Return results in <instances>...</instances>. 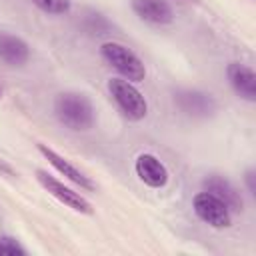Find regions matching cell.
I'll use <instances>...</instances> for the list:
<instances>
[{
    "instance_id": "11",
    "label": "cell",
    "mask_w": 256,
    "mask_h": 256,
    "mask_svg": "<svg viewBox=\"0 0 256 256\" xmlns=\"http://www.w3.org/2000/svg\"><path fill=\"white\" fill-rule=\"evenodd\" d=\"M134 14L148 24H170L174 20V10L166 0H132Z\"/></svg>"
},
{
    "instance_id": "5",
    "label": "cell",
    "mask_w": 256,
    "mask_h": 256,
    "mask_svg": "<svg viewBox=\"0 0 256 256\" xmlns=\"http://www.w3.org/2000/svg\"><path fill=\"white\" fill-rule=\"evenodd\" d=\"M36 178H38V182L48 190V194H52V196H54L58 202H62L64 206H68V208H72V210H76V212H82V214H90V212H92L90 202H88L80 192H74L72 188L64 186V182H60L58 178L50 176V174L44 172V170H38V172H36Z\"/></svg>"
},
{
    "instance_id": "15",
    "label": "cell",
    "mask_w": 256,
    "mask_h": 256,
    "mask_svg": "<svg viewBox=\"0 0 256 256\" xmlns=\"http://www.w3.org/2000/svg\"><path fill=\"white\" fill-rule=\"evenodd\" d=\"M86 28H88V32H94V34H106L110 24H108V20L102 14H88Z\"/></svg>"
},
{
    "instance_id": "2",
    "label": "cell",
    "mask_w": 256,
    "mask_h": 256,
    "mask_svg": "<svg viewBox=\"0 0 256 256\" xmlns=\"http://www.w3.org/2000/svg\"><path fill=\"white\" fill-rule=\"evenodd\" d=\"M100 56L126 80L142 82L146 78V66L128 46L120 42H104L100 46Z\"/></svg>"
},
{
    "instance_id": "3",
    "label": "cell",
    "mask_w": 256,
    "mask_h": 256,
    "mask_svg": "<svg viewBox=\"0 0 256 256\" xmlns=\"http://www.w3.org/2000/svg\"><path fill=\"white\" fill-rule=\"evenodd\" d=\"M108 92L128 120L136 122V120L146 118L148 102L142 96V92L134 86V82H130L126 78H110L108 80Z\"/></svg>"
},
{
    "instance_id": "14",
    "label": "cell",
    "mask_w": 256,
    "mask_h": 256,
    "mask_svg": "<svg viewBox=\"0 0 256 256\" xmlns=\"http://www.w3.org/2000/svg\"><path fill=\"white\" fill-rule=\"evenodd\" d=\"M26 248L10 236H0V256H24Z\"/></svg>"
},
{
    "instance_id": "16",
    "label": "cell",
    "mask_w": 256,
    "mask_h": 256,
    "mask_svg": "<svg viewBox=\"0 0 256 256\" xmlns=\"http://www.w3.org/2000/svg\"><path fill=\"white\" fill-rule=\"evenodd\" d=\"M254 178H256V176H254V170H248V172H246V176H244V180H246V186H248V192H250V194H254V192H256Z\"/></svg>"
},
{
    "instance_id": "17",
    "label": "cell",
    "mask_w": 256,
    "mask_h": 256,
    "mask_svg": "<svg viewBox=\"0 0 256 256\" xmlns=\"http://www.w3.org/2000/svg\"><path fill=\"white\" fill-rule=\"evenodd\" d=\"M0 98H2V88H0Z\"/></svg>"
},
{
    "instance_id": "13",
    "label": "cell",
    "mask_w": 256,
    "mask_h": 256,
    "mask_svg": "<svg viewBox=\"0 0 256 256\" xmlns=\"http://www.w3.org/2000/svg\"><path fill=\"white\" fill-rule=\"evenodd\" d=\"M32 4L46 14H68L72 8L70 0H32Z\"/></svg>"
},
{
    "instance_id": "12",
    "label": "cell",
    "mask_w": 256,
    "mask_h": 256,
    "mask_svg": "<svg viewBox=\"0 0 256 256\" xmlns=\"http://www.w3.org/2000/svg\"><path fill=\"white\" fill-rule=\"evenodd\" d=\"M28 58H30V48L20 36L0 32V62L16 68V66H24Z\"/></svg>"
},
{
    "instance_id": "9",
    "label": "cell",
    "mask_w": 256,
    "mask_h": 256,
    "mask_svg": "<svg viewBox=\"0 0 256 256\" xmlns=\"http://www.w3.org/2000/svg\"><path fill=\"white\" fill-rule=\"evenodd\" d=\"M226 76H228L232 90L240 98L248 102H256V74L250 66L242 62H230L226 68Z\"/></svg>"
},
{
    "instance_id": "6",
    "label": "cell",
    "mask_w": 256,
    "mask_h": 256,
    "mask_svg": "<svg viewBox=\"0 0 256 256\" xmlns=\"http://www.w3.org/2000/svg\"><path fill=\"white\" fill-rule=\"evenodd\" d=\"M174 102L184 114L194 118H208L216 112V100L200 90H180L174 94Z\"/></svg>"
},
{
    "instance_id": "8",
    "label": "cell",
    "mask_w": 256,
    "mask_h": 256,
    "mask_svg": "<svg viewBox=\"0 0 256 256\" xmlns=\"http://www.w3.org/2000/svg\"><path fill=\"white\" fill-rule=\"evenodd\" d=\"M38 152L50 162V166L56 170V172H60L64 178H68L72 184H76V186H80V188H84V190H94V182L82 172V170H78L68 158H64L62 154H58L56 150H52V148H48L46 144H38Z\"/></svg>"
},
{
    "instance_id": "1",
    "label": "cell",
    "mask_w": 256,
    "mask_h": 256,
    "mask_svg": "<svg viewBox=\"0 0 256 256\" xmlns=\"http://www.w3.org/2000/svg\"><path fill=\"white\" fill-rule=\"evenodd\" d=\"M54 114L66 128L74 132H86L94 126L96 112L88 96L80 92H62L54 100Z\"/></svg>"
},
{
    "instance_id": "7",
    "label": "cell",
    "mask_w": 256,
    "mask_h": 256,
    "mask_svg": "<svg viewBox=\"0 0 256 256\" xmlns=\"http://www.w3.org/2000/svg\"><path fill=\"white\" fill-rule=\"evenodd\" d=\"M134 170H136V176L150 188H164L170 178L164 162L150 152H142L136 156Z\"/></svg>"
},
{
    "instance_id": "10",
    "label": "cell",
    "mask_w": 256,
    "mask_h": 256,
    "mask_svg": "<svg viewBox=\"0 0 256 256\" xmlns=\"http://www.w3.org/2000/svg\"><path fill=\"white\" fill-rule=\"evenodd\" d=\"M204 190L210 192V194H214L216 198H220V200L230 208V212H240L242 206H244V200H242L238 188H236L228 178H224V176H220V174H210V176H206V178H204Z\"/></svg>"
},
{
    "instance_id": "4",
    "label": "cell",
    "mask_w": 256,
    "mask_h": 256,
    "mask_svg": "<svg viewBox=\"0 0 256 256\" xmlns=\"http://www.w3.org/2000/svg\"><path fill=\"white\" fill-rule=\"evenodd\" d=\"M192 208H194V214L204 224H208L212 228H228L232 224V212H230V208L220 198H216L214 194H210L206 190L198 192L192 198Z\"/></svg>"
}]
</instances>
